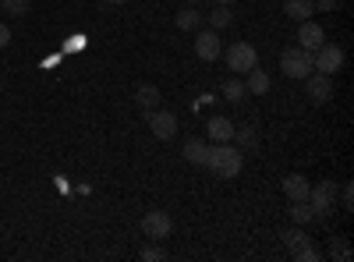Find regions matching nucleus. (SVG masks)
<instances>
[{
    "label": "nucleus",
    "mask_w": 354,
    "mask_h": 262,
    "mask_svg": "<svg viewBox=\"0 0 354 262\" xmlns=\"http://www.w3.org/2000/svg\"><path fill=\"white\" fill-rule=\"evenodd\" d=\"M205 170H213L220 181H230L245 170V153L234 149L230 142H216L209 145V156H205Z\"/></svg>",
    "instance_id": "1"
},
{
    "label": "nucleus",
    "mask_w": 354,
    "mask_h": 262,
    "mask_svg": "<svg viewBox=\"0 0 354 262\" xmlns=\"http://www.w3.org/2000/svg\"><path fill=\"white\" fill-rule=\"evenodd\" d=\"M280 71L287 75V78H308L315 68H312V53L308 50H301V46H287L283 53H280Z\"/></svg>",
    "instance_id": "2"
},
{
    "label": "nucleus",
    "mask_w": 354,
    "mask_h": 262,
    "mask_svg": "<svg viewBox=\"0 0 354 262\" xmlns=\"http://www.w3.org/2000/svg\"><path fill=\"white\" fill-rule=\"evenodd\" d=\"M223 57H227V68H230L234 75H248V71L259 64V50H255L252 43H230Z\"/></svg>",
    "instance_id": "3"
},
{
    "label": "nucleus",
    "mask_w": 354,
    "mask_h": 262,
    "mask_svg": "<svg viewBox=\"0 0 354 262\" xmlns=\"http://www.w3.org/2000/svg\"><path fill=\"white\" fill-rule=\"evenodd\" d=\"M312 68L319 71V75H337L340 68H344V50L337 46V43H322L315 53H312Z\"/></svg>",
    "instance_id": "4"
},
{
    "label": "nucleus",
    "mask_w": 354,
    "mask_h": 262,
    "mask_svg": "<svg viewBox=\"0 0 354 262\" xmlns=\"http://www.w3.org/2000/svg\"><path fill=\"white\" fill-rule=\"evenodd\" d=\"M145 124H149V131H153L160 142H170V138L177 135V113H174V110H163V106L145 110Z\"/></svg>",
    "instance_id": "5"
},
{
    "label": "nucleus",
    "mask_w": 354,
    "mask_h": 262,
    "mask_svg": "<svg viewBox=\"0 0 354 262\" xmlns=\"http://www.w3.org/2000/svg\"><path fill=\"white\" fill-rule=\"evenodd\" d=\"M333 202H337V185L333 181H319L308 188V206L315 209V220L319 216H330L333 213Z\"/></svg>",
    "instance_id": "6"
},
{
    "label": "nucleus",
    "mask_w": 354,
    "mask_h": 262,
    "mask_svg": "<svg viewBox=\"0 0 354 262\" xmlns=\"http://www.w3.org/2000/svg\"><path fill=\"white\" fill-rule=\"evenodd\" d=\"M142 230H145V238H153V241H163L170 238V230H174V220L163 213V209H153V213H145L142 216Z\"/></svg>",
    "instance_id": "7"
},
{
    "label": "nucleus",
    "mask_w": 354,
    "mask_h": 262,
    "mask_svg": "<svg viewBox=\"0 0 354 262\" xmlns=\"http://www.w3.org/2000/svg\"><path fill=\"white\" fill-rule=\"evenodd\" d=\"M322 43H326V28H322L319 21H298V46L301 50H308V53H315Z\"/></svg>",
    "instance_id": "8"
},
{
    "label": "nucleus",
    "mask_w": 354,
    "mask_h": 262,
    "mask_svg": "<svg viewBox=\"0 0 354 262\" xmlns=\"http://www.w3.org/2000/svg\"><path fill=\"white\" fill-rule=\"evenodd\" d=\"M195 53H198V61H220V32L216 28H205V32L195 36Z\"/></svg>",
    "instance_id": "9"
},
{
    "label": "nucleus",
    "mask_w": 354,
    "mask_h": 262,
    "mask_svg": "<svg viewBox=\"0 0 354 262\" xmlns=\"http://www.w3.org/2000/svg\"><path fill=\"white\" fill-rule=\"evenodd\" d=\"M305 89H308V96H312L315 103H326V100H333V78L312 71V75L305 78Z\"/></svg>",
    "instance_id": "10"
},
{
    "label": "nucleus",
    "mask_w": 354,
    "mask_h": 262,
    "mask_svg": "<svg viewBox=\"0 0 354 262\" xmlns=\"http://www.w3.org/2000/svg\"><path fill=\"white\" fill-rule=\"evenodd\" d=\"M308 181L301 178V174H287L283 178V195L290 198V202H301V198H308Z\"/></svg>",
    "instance_id": "11"
},
{
    "label": "nucleus",
    "mask_w": 354,
    "mask_h": 262,
    "mask_svg": "<svg viewBox=\"0 0 354 262\" xmlns=\"http://www.w3.org/2000/svg\"><path fill=\"white\" fill-rule=\"evenodd\" d=\"M160 100H163V96H160V89H156L153 82H142L138 89H135V103H138L142 110H156Z\"/></svg>",
    "instance_id": "12"
},
{
    "label": "nucleus",
    "mask_w": 354,
    "mask_h": 262,
    "mask_svg": "<svg viewBox=\"0 0 354 262\" xmlns=\"http://www.w3.org/2000/svg\"><path fill=\"white\" fill-rule=\"evenodd\" d=\"M270 85H273V82H270V75H266V71H262V68L255 64V68L248 71L245 93H252V96H266V93H270Z\"/></svg>",
    "instance_id": "13"
},
{
    "label": "nucleus",
    "mask_w": 354,
    "mask_h": 262,
    "mask_svg": "<svg viewBox=\"0 0 354 262\" xmlns=\"http://www.w3.org/2000/svg\"><path fill=\"white\" fill-rule=\"evenodd\" d=\"M205 131H209L213 142H234V121H227V118H209Z\"/></svg>",
    "instance_id": "14"
},
{
    "label": "nucleus",
    "mask_w": 354,
    "mask_h": 262,
    "mask_svg": "<svg viewBox=\"0 0 354 262\" xmlns=\"http://www.w3.org/2000/svg\"><path fill=\"white\" fill-rule=\"evenodd\" d=\"M283 15L294 21H308L315 15V8H312V0H283Z\"/></svg>",
    "instance_id": "15"
},
{
    "label": "nucleus",
    "mask_w": 354,
    "mask_h": 262,
    "mask_svg": "<svg viewBox=\"0 0 354 262\" xmlns=\"http://www.w3.org/2000/svg\"><path fill=\"white\" fill-rule=\"evenodd\" d=\"M205 156H209V145H205L202 138H188V142H185V160H188V163L205 167Z\"/></svg>",
    "instance_id": "16"
},
{
    "label": "nucleus",
    "mask_w": 354,
    "mask_h": 262,
    "mask_svg": "<svg viewBox=\"0 0 354 262\" xmlns=\"http://www.w3.org/2000/svg\"><path fill=\"white\" fill-rule=\"evenodd\" d=\"M174 25L181 28V32H198V25H202V15L188 4L185 11H177V18H174Z\"/></svg>",
    "instance_id": "17"
},
{
    "label": "nucleus",
    "mask_w": 354,
    "mask_h": 262,
    "mask_svg": "<svg viewBox=\"0 0 354 262\" xmlns=\"http://www.w3.org/2000/svg\"><path fill=\"white\" fill-rule=\"evenodd\" d=\"M312 220H315V209L308 206V198H301V202H290V223L308 227Z\"/></svg>",
    "instance_id": "18"
},
{
    "label": "nucleus",
    "mask_w": 354,
    "mask_h": 262,
    "mask_svg": "<svg viewBox=\"0 0 354 262\" xmlns=\"http://www.w3.org/2000/svg\"><path fill=\"white\" fill-rule=\"evenodd\" d=\"M234 138H238L241 153H259V135H255L252 124H248V128H234Z\"/></svg>",
    "instance_id": "19"
},
{
    "label": "nucleus",
    "mask_w": 354,
    "mask_h": 262,
    "mask_svg": "<svg viewBox=\"0 0 354 262\" xmlns=\"http://www.w3.org/2000/svg\"><path fill=\"white\" fill-rule=\"evenodd\" d=\"M245 96H248V93H245V82H241V78H227V82H223V100H227V103H241Z\"/></svg>",
    "instance_id": "20"
},
{
    "label": "nucleus",
    "mask_w": 354,
    "mask_h": 262,
    "mask_svg": "<svg viewBox=\"0 0 354 262\" xmlns=\"http://www.w3.org/2000/svg\"><path fill=\"white\" fill-rule=\"evenodd\" d=\"M280 241H283L287 248H298V245H305V241H308V238H305V227H298V223H294V227L280 230Z\"/></svg>",
    "instance_id": "21"
},
{
    "label": "nucleus",
    "mask_w": 354,
    "mask_h": 262,
    "mask_svg": "<svg viewBox=\"0 0 354 262\" xmlns=\"http://www.w3.org/2000/svg\"><path fill=\"white\" fill-rule=\"evenodd\" d=\"M230 21H234V15L227 11V4H216V11L209 15V25L220 32V28H230Z\"/></svg>",
    "instance_id": "22"
},
{
    "label": "nucleus",
    "mask_w": 354,
    "mask_h": 262,
    "mask_svg": "<svg viewBox=\"0 0 354 262\" xmlns=\"http://www.w3.org/2000/svg\"><path fill=\"white\" fill-rule=\"evenodd\" d=\"M290 259H294V262H319V252L305 241V245H298V248H290Z\"/></svg>",
    "instance_id": "23"
},
{
    "label": "nucleus",
    "mask_w": 354,
    "mask_h": 262,
    "mask_svg": "<svg viewBox=\"0 0 354 262\" xmlns=\"http://www.w3.org/2000/svg\"><path fill=\"white\" fill-rule=\"evenodd\" d=\"M0 8H8L11 15H28V0H0Z\"/></svg>",
    "instance_id": "24"
},
{
    "label": "nucleus",
    "mask_w": 354,
    "mask_h": 262,
    "mask_svg": "<svg viewBox=\"0 0 354 262\" xmlns=\"http://www.w3.org/2000/svg\"><path fill=\"white\" fill-rule=\"evenodd\" d=\"M138 259H142V262H160V259H167V252L156 248V245H149V248H142V252H138Z\"/></svg>",
    "instance_id": "25"
},
{
    "label": "nucleus",
    "mask_w": 354,
    "mask_h": 262,
    "mask_svg": "<svg viewBox=\"0 0 354 262\" xmlns=\"http://www.w3.org/2000/svg\"><path fill=\"white\" fill-rule=\"evenodd\" d=\"M330 255H333V259H340V262H347V259H351V248H347L344 241H333V248H330Z\"/></svg>",
    "instance_id": "26"
},
{
    "label": "nucleus",
    "mask_w": 354,
    "mask_h": 262,
    "mask_svg": "<svg viewBox=\"0 0 354 262\" xmlns=\"http://www.w3.org/2000/svg\"><path fill=\"white\" fill-rule=\"evenodd\" d=\"M85 46V39L82 36H68V43H64V53H75V50H82Z\"/></svg>",
    "instance_id": "27"
},
{
    "label": "nucleus",
    "mask_w": 354,
    "mask_h": 262,
    "mask_svg": "<svg viewBox=\"0 0 354 262\" xmlns=\"http://www.w3.org/2000/svg\"><path fill=\"white\" fill-rule=\"evenodd\" d=\"M315 11H337V0H312Z\"/></svg>",
    "instance_id": "28"
},
{
    "label": "nucleus",
    "mask_w": 354,
    "mask_h": 262,
    "mask_svg": "<svg viewBox=\"0 0 354 262\" xmlns=\"http://www.w3.org/2000/svg\"><path fill=\"white\" fill-rule=\"evenodd\" d=\"M344 209H354V188L344 185Z\"/></svg>",
    "instance_id": "29"
},
{
    "label": "nucleus",
    "mask_w": 354,
    "mask_h": 262,
    "mask_svg": "<svg viewBox=\"0 0 354 262\" xmlns=\"http://www.w3.org/2000/svg\"><path fill=\"white\" fill-rule=\"evenodd\" d=\"M8 43H11V28H8L4 21H0V50H4Z\"/></svg>",
    "instance_id": "30"
},
{
    "label": "nucleus",
    "mask_w": 354,
    "mask_h": 262,
    "mask_svg": "<svg viewBox=\"0 0 354 262\" xmlns=\"http://www.w3.org/2000/svg\"><path fill=\"white\" fill-rule=\"evenodd\" d=\"M106 4H128V0H106Z\"/></svg>",
    "instance_id": "31"
},
{
    "label": "nucleus",
    "mask_w": 354,
    "mask_h": 262,
    "mask_svg": "<svg viewBox=\"0 0 354 262\" xmlns=\"http://www.w3.org/2000/svg\"><path fill=\"white\" fill-rule=\"evenodd\" d=\"M213 4H234V0H213Z\"/></svg>",
    "instance_id": "32"
},
{
    "label": "nucleus",
    "mask_w": 354,
    "mask_h": 262,
    "mask_svg": "<svg viewBox=\"0 0 354 262\" xmlns=\"http://www.w3.org/2000/svg\"><path fill=\"white\" fill-rule=\"evenodd\" d=\"M185 4H192V8H195V4H198V0H185Z\"/></svg>",
    "instance_id": "33"
}]
</instances>
